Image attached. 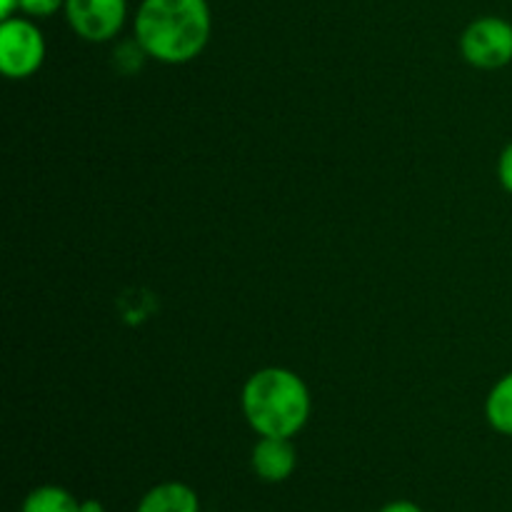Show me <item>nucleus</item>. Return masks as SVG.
<instances>
[{
  "mask_svg": "<svg viewBox=\"0 0 512 512\" xmlns=\"http://www.w3.org/2000/svg\"><path fill=\"white\" fill-rule=\"evenodd\" d=\"M133 30L148 58L185 65L210 43L213 13L208 0H143Z\"/></svg>",
  "mask_w": 512,
  "mask_h": 512,
  "instance_id": "obj_1",
  "label": "nucleus"
},
{
  "mask_svg": "<svg viewBox=\"0 0 512 512\" xmlns=\"http://www.w3.org/2000/svg\"><path fill=\"white\" fill-rule=\"evenodd\" d=\"M245 420L260 438H290L308 425L313 400L305 380L288 368H263L240 393Z\"/></svg>",
  "mask_w": 512,
  "mask_h": 512,
  "instance_id": "obj_2",
  "label": "nucleus"
},
{
  "mask_svg": "<svg viewBox=\"0 0 512 512\" xmlns=\"http://www.w3.org/2000/svg\"><path fill=\"white\" fill-rule=\"evenodd\" d=\"M45 60V38L28 18H5L0 25V70L10 80H25Z\"/></svg>",
  "mask_w": 512,
  "mask_h": 512,
  "instance_id": "obj_3",
  "label": "nucleus"
},
{
  "mask_svg": "<svg viewBox=\"0 0 512 512\" xmlns=\"http://www.w3.org/2000/svg\"><path fill=\"white\" fill-rule=\"evenodd\" d=\"M460 53L478 70L505 68L512 63V23L498 15L473 20L460 35Z\"/></svg>",
  "mask_w": 512,
  "mask_h": 512,
  "instance_id": "obj_4",
  "label": "nucleus"
},
{
  "mask_svg": "<svg viewBox=\"0 0 512 512\" xmlns=\"http://www.w3.org/2000/svg\"><path fill=\"white\" fill-rule=\"evenodd\" d=\"M65 18L78 38L108 43L123 30L128 0H65Z\"/></svg>",
  "mask_w": 512,
  "mask_h": 512,
  "instance_id": "obj_5",
  "label": "nucleus"
},
{
  "mask_svg": "<svg viewBox=\"0 0 512 512\" xmlns=\"http://www.w3.org/2000/svg\"><path fill=\"white\" fill-rule=\"evenodd\" d=\"M250 465L265 483H285L298 468V450L290 438H258Z\"/></svg>",
  "mask_w": 512,
  "mask_h": 512,
  "instance_id": "obj_6",
  "label": "nucleus"
},
{
  "mask_svg": "<svg viewBox=\"0 0 512 512\" xmlns=\"http://www.w3.org/2000/svg\"><path fill=\"white\" fill-rule=\"evenodd\" d=\"M135 512H200V498L190 485L168 480V483L153 485L140 498Z\"/></svg>",
  "mask_w": 512,
  "mask_h": 512,
  "instance_id": "obj_7",
  "label": "nucleus"
},
{
  "mask_svg": "<svg viewBox=\"0 0 512 512\" xmlns=\"http://www.w3.org/2000/svg\"><path fill=\"white\" fill-rule=\"evenodd\" d=\"M485 418L495 433L512 438V370L490 388L485 398Z\"/></svg>",
  "mask_w": 512,
  "mask_h": 512,
  "instance_id": "obj_8",
  "label": "nucleus"
},
{
  "mask_svg": "<svg viewBox=\"0 0 512 512\" xmlns=\"http://www.w3.org/2000/svg\"><path fill=\"white\" fill-rule=\"evenodd\" d=\"M20 512H80V500L60 485H40L25 495Z\"/></svg>",
  "mask_w": 512,
  "mask_h": 512,
  "instance_id": "obj_9",
  "label": "nucleus"
},
{
  "mask_svg": "<svg viewBox=\"0 0 512 512\" xmlns=\"http://www.w3.org/2000/svg\"><path fill=\"white\" fill-rule=\"evenodd\" d=\"M65 8V0H20V10L30 18H48Z\"/></svg>",
  "mask_w": 512,
  "mask_h": 512,
  "instance_id": "obj_10",
  "label": "nucleus"
},
{
  "mask_svg": "<svg viewBox=\"0 0 512 512\" xmlns=\"http://www.w3.org/2000/svg\"><path fill=\"white\" fill-rule=\"evenodd\" d=\"M498 180H500V185H503V188L512 195V143L505 145V150L500 153Z\"/></svg>",
  "mask_w": 512,
  "mask_h": 512,
  "instance_id": "obj_11",
  "label": "nucleus"
},
{
  "mask_svg": "<svg viewBox=\"0 0 512 512\" xmlns=\"http://www.w3.org/2000/svg\"><path fill=\"white\" fill-rule=\"evenodd\" d=\"M378 512H425L418 503L413 500H393V503L383 505Z\"/></svg>",
  "mask_w": 512,
  "mask_h": 512,
  "instance_id": "obj_12",
  "label": "nucleus"
},
{
  "mask_svg": "<svg viewBox=\"0 0 512 512\" xmlns=\"http://www.w3.org/2000/svg\"><path fill=\"white\" fill-rule=\"evenodd\" d=\"M80 512H105V505L95 498L80 500Z\"/></svg>",
  "mask_w": 512,
  "mask_h": 512,
  "instance_id": "obj_13",
  "label": "nucleus"
},
{
  "mask_svg": "<svg viewBox=\"0 0 512 512\" xmlns=\"http://www.w3.org/2000/svg\"><path fill=\"white\" fill-rule=\"evenodd\" d=\"M20 8V0H0V15L5 18H13V10Z\"/></svg>",
  "mask_w": 512,
  "mask_h": 512,
  "instance_id": "obj_14",
  "label": "nucleus"
}]
</instances>
